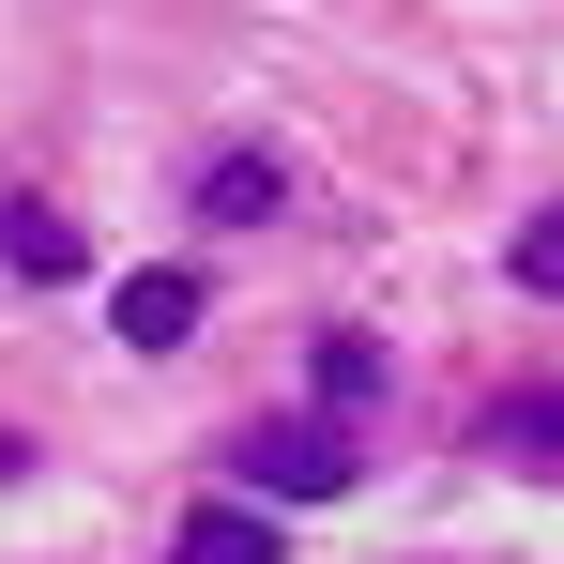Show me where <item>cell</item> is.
Here are the masks:
<instances>
[{
    "mask_svg": "<svg viewBox=\"0 0 564 564\" xmlns=\"http://www.w3.org/2000/svg\"><path fill=\"white\" fill-rule=\"evenodd\" d=\"M229 473H245V488H290V503H336V488H351V443H336V427H245Z\"/></svg>",
    "mask_w": 564,
    "mask_h": 564,
    "instance_id": "6da1fadb",
    "label": "cell"
},
{
    "mask_svg": "<svg viewBox=\"0 0 564 564\" xmlns=\"http://www.w3.org/2000/svg\"><path fill=\"white\" fill-rule=\"evenodd\" d=\"M0 260H15V275H93V245H77V229H62V214H46V198H0Z\"/></svg>",
    "mask_w": 564,
    "mask_h": 564,
    "instance_id": "7a4b0ae2",
    "label": "cell"
},
{
    "mask_svg": "<svg viewBox=\"0 0 564 564\" xmlns=\"http://www.w3.org/2000/svg\"><path fill=\"white\" fill-rule=\"evenodd\" d=\"M122 351H169V336H198V275H122Z\"/></svg>",
    "mask_w": 564,
    "mask_h": 564,
    "instance_id": "3957f363",
    "label": "cell"
},
{
    "mask_svg": "<svg viewBox=\"0 0 564 564\" xmlns=\"http://www.w3.org/2000/svg\"><path fill=\"white\" fill-rule=\"evenodd\" d=\"M169 564H275V534H260L245 503H198L184 534H169Z\"/></svg>",
    "mask_w": 564,
    "mask_h": 564,
    "instance_id": "277c9868",
    "label": "cell"
},
{
    "mask_svg": "<svg viewBox=\"0 0 564 564\" xmlns=\"http://www.w3.org/2000/svg\"><path fill=\"white\" fill-rule=\"evenodd\" d=\"M488 458H564V397H503L488 412Z\"/></svg>",
    "mask_w": 564,
    "mask_h": 564,
    "instance_id": "5b68a950",
    "label": "cell"
},
{
    "mask_svg": "<svg viewBox=\"0 0 564 564\" xmlns=\"http://www.w3.org/2000/svg\"><path fill=\"white\" fill-rule=\"evenodd\" d=\"M503 275H519V290H564V198L519 229V245H503Z\"/></svg>",
    "mask_w": 564,
    "mask_h": 564,
    "instance_id": "8992f818",
    "label": "cell"
},
{
    "mask_svg": "<svg viewBox=\"0 0 564 564\" xmlns=\"http://www.w3.org/2000/svg\"><path fill=\"white\" fill-rule=\"evenodd\" d=\"M198 198H214V214L245 229V214H275V169H260V153H229V169H214V184H198Z\"/></svg>",
    "mask_w": 564,
    "mask_h": 564,
    "instance_id": "52a82bcc",
    "label": "cell"
}]
</instances>
